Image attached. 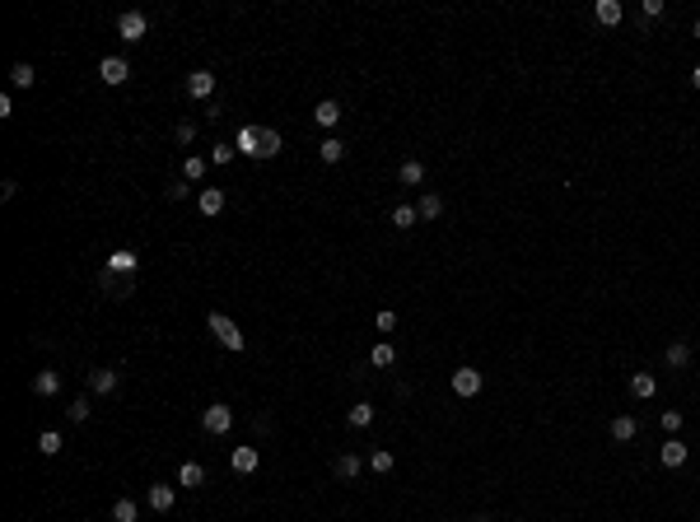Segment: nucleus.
Segmentation results:
<instances>
[{
  "instance_id": "obj_31",
  "label": "nucleus",
  "mask_w": 700,
  "mask_h": 522,
  "mask_svg": "<svg viewBox=\"0 0 700 522\" xmlns=\"http://www.w3.org/2000/svg\"><path fill=\"white\" fill-rule=\"evenodd\" d=\"M135 518H140V509H135L131 499H117V504H112V522H135Z\"/></svg>"
},
{
  "instance_id": "obj_19",
  "label": "nucleus",
  "mask_w": 700,
  "mask_h": 522,
  "mask_svg": "<svg viewBox=\"0 0 700 522\" xmlns=\"http://www.w3.org/2000/svg\"><path fill=\"white\" fill-rule=\"evenodd\" d=\"M112 387H117V373H112V368H94L89 373V392L94 397H108Z\"/></svg>"
},
{
  "instance_id": "obj_30",
  "label": "nucleus",
  "mask_w": 700,
  "mask_h": 522,
  "mask_svg": "<svg viewBox=\"0 0 700 522\" xmlns=\"http://www.w3.org/2000/svg\"><path fill=\"white\" fill-rule=\"evenodd\" d=\"M61 448H66V443H61V433H56V429H47L43 438H38V453H43V457H56Z\"/></svg>"
},
{
  "instance_id": "obj_12",
  "label": "nucleus",
  "mask_w": 700,
  "mask_h": 522,
  "mask_svg": "<svg viewBox=\"0 0 700 522\" xmlns=\"http://www.w3.org/2000/svg\"><path fill=\"white\" fill-rule=\"evenodd\" d=\"M196 205H201V215H206V220H215V215H224V191L220 187H206L196 196Z\"/></svg>"
},
{
  "instance_id": "obj_15",
  "label": "nucleus",
  "mask_w": 700,
  "mask_h": 522,
  "mask_svg": "<svg viewBox=\"0 0 700 522\" xmlns=\"http://www.w3.org/2000/svg\"><path fill=\"white\" fill-rule=\"evenodd\" d=\"M178 485L182 489H201L206 485V467H201V462H182L178 467Z\"/></svg>"
},
{
  "instance_id": "obj_25",
  "label": "nucleus",
  "mask_w": 700,
  "mask_h": 522,
  "mask_svg": "<svg viewBox=\"0 0 700 522\" xmlns=\"http://www.w3.org/2000/svg\"><path fill=\"white\" fill-rule=\"evenodd\" d=\"M593 14H598V23H607V28H611V23H621V0H598V10H593Z\"/></svg>"
},
{
  "instance_id": "obj_37",
  "label": "nucleus",
  "mask_w": 700,
  "mask_h": 522,
  "mask_svg": "<svg viewBox=\"0 0 700 522\" xmlns=\"http://www.w3.org/2000/svg\"><path fill=\"white\" fill-rule=\"evenodd\" d=\"M173 135H178V144H191V140H196V126H191V122H178V131H173Z\"/></svg>"
},
{
  "instance_id": "obj_2",
  "label": "nucleus",
  "mask_w": 700,
  "mask_h": 522,
  "mask_svg": "<svg viewBox=\"0 0 700 522\" xmlns=\"http://www.w3.org/2000/svg\"><path fill=\"white\" fill-rule=\"evenodd\" d=\"M206 327H211V336L224 345V350H243V345H248V341H243V331H238V327H233L224 312H211V317H206Z\"/></svg>"
},
{
  "instance_id": "obj_10",
  "label": "nucleus",
  "mask_w": 700,
  "mask_h": 522,
  "mask_svg": "<svg viewBox=\"0 0 700 522\" xmlns=\"http://www.w3.org/2000/svg\"><path fill=\"white\" fill-rule=\"evenodd\" d=\"M687 453H691V448L682 443L677 433H672V438L663 443V453H658V457H663V467H667V471H677V467H687Z\"/></svg>"
},
{
  "instance_id": "obj_11",
  "label": "nucleus",
  "mask_w": 700,
  "mask_h": 522,
  "mask_svg": "<svg viewBox=\"0 0 700 522\" xmlns=\"http://www.w3.org/2000/svg\"><path fill=\"white\" fill-rule=\"evenodd\" d=\"M108 271H122V276H135V271H140V256H135L131 247H117V252L108 256Z\"/></svg>"
},
{
  "instance_id": "obj_35",
  "label": "nucleus",
  "mask_w": 700,
  "mask_h": 522,
  "mask_svg": "<svg viewBox=\"0 0 700 522\" xmlns=\"http://www.w3.org/2000/svg\"><path fill=\"white\" fill-rule=\"evenodd\" d=\"M374 327H378V331H397V312H388V308H383V312L374 317Z\"/></svg>"
},
{
  "instance_id": "obj_24",
  "label": "nucleus",
  "mask_w": 700,
  "mask_h": 522,
  "mask_svg": "<svg viewBox=\"0 0 700 522\" xmlns=\"http://www.w3.org/2000/svg\"><path fill=\"white\" fill-rule=\"evenodd\" d=\"M345 420L355 424V429H369V424H374V406H369V401H355V406L345 411Z\"/></svg>"
},
{
  "instance_id": "obj_38",
  "label": "nucleus",
  "mask_w": 700,
  "mask_h": 522,
  "mask_svg": "<svg viewBox=\"0 0 700 522\" xmlns=\"http://www.w3.org/2000/svg\"><path fill=\"white\" fill-rule=\"evenodd\" d=\"M187 191H191L187 182H168V187H164V196H168V200H182V196H187Z\"/></svg>"
},
{
  "instance_id": "obj_20",
  "label": "nucleus",
  "mask_w": 700,
  "mask_h": 522,
  "mask_svg": "<svg viewBox=\"0 0 700 522\" xmlns=\"http://www.w3.org/2000/svg\"><path fill=\"white\" fill-rule=\"evenodd\" d=\"M33 392L38 397H56V392H61V373H56V368H43L33 378Z\"/></svg>"
},
{
  "instance_id": "obj_3",
  "label": "nucleus",
  "mask_w": 700,
  "mask_h": 522,
  "mask_svg": "<svg viewBox=\"0 0 700 522\" xmlns=\"http://www.w3.org/2000/svg\"><path fill=\"white\" fill-rule=\"evenodd\" d=\"M99 79L108 84V89L126 84V79H131V66H126V56H103V61H99Z\"/></svg>"
},
{
  "instance_id": "obj_21",
  "label": "nucleus",
  "mask_w": 700,
  "mask_h": 522,
  "mask_svg": "<svg viewBox=\"0 0 700 522\" xmlns=\"http://www.w3.org/2000/svg\"><path fill=\"white\" fill-rule=\"evenodd\" d=\"M654 392H658V378H654V373H630V397L649 401Z\"/></svg>"
},
{
  "instance_id": "obj_23",
  "label": "nucleus",
  "mask_w": 700,
  "mask_h": 522,
  "mask_svg": "<svg viewBox=\"0 0 700 522\" xmlns=\"http://www.w3.org/2000/svg\"><path fill=\"white\" fill-rule=\"evenodd\" d=\"M33 79H38V70L28 66V61H14V70H10V84H14V89H33Z\"/></svg>"
},
{
  "instance_id": "obj_27",
  "label": "nucleus",
  "mask_w": 700,
  "mask_h": 522,
  "mask_svg": "<svg viewBox=\"0 0 700 522\" xmlns=\"http://www.w3.org/2000/svg\"><path fill=\"white\" fill-rule=\"evenodd\" d=\"M691 364V345L687 341H672L667 345V368H687Z\"/></svg>"
},
{
  "instance_id": "obj_29",
  "label": "nucleus",
  "mask_w": 700,
  "mask_h": 522,
  "mask_svg": "<svg viewBox=\"0 0 700 522\" xmlns=\"http://www.w3.org/2000/svg\"><path fill=\"white\" fill-rule=\"evenodd\" d=\"M206 164H211V159H201V154H191L187 164H182V182H201L206 178Z\"/></svg>"
},
{
  "instance_id": "obj_36",
  "label": "nucleus",
  "mask_w": 700,
  "mask_h": 522,
  "mask_svg": "<svg viewBox=\"0 0 700 522\" xmlns=\"http://www.w3.org/2000/svg\"><path fill=\"white\" fill-rule=\"evenodd\" d=\"M233 154H238V144H215V149H211V159H215V164H229Z\"/></svg>"
},
{
  "instance_id": "obj_18",
  "label": "nucleus",
  "mask_w": 700,
  "mask_h": 522,
  "mask_svg": "<svg viewBox=\"0 0 700 522\" xmlns=\"http://www.w3.org/2000/svg\"><path fill=\"white\" fill-rule=\"evenodd\" d=\"M635 433H640V420H635V415H616V420H611V438H616V443H630Z\"/></svg>"
},
{
  "instance_id": "obj_1",
  "label": "nucleus",
  "mask_w": 700,
  "mask_h": 522,
  "mask_svg": "<svg viewBox=\"0 0 700 522\" xmlns=\"http://www.w3.org/2000/svg\"><path fill=\"white\" fill-rule=\"evenodd\" d=\"M233 144H238V154L248 159H276L280 154V131H271V126H243V131L233 135Z\"/></svg>"
},
{
  "instance_id": "obj_40",
  "label": "nucleus",
  "mask_w": 700,
  "mask_h": 522,
  "mask_svg": "<svg viewBox=\"0 0 700 522\" xmlns=\"http://www.w3.org/2000/svg\"><path fill=\"white\" fill-rule=\"evenodd\" d=\"M658 14H663V0H645V23L658 19Z\"/></svg>"
},
{
  "instance_id": "obj_7",
  "label": "nucleus",
  "mask_w": 700,
  "mask_h": 522,
  "mask_svg": "<svg viewBox=\"0 0 700 522\" xmlns=\"http://www.w3.org/2000/svg\"><path fill=\"white\" fill-rule=\"evenodd\" d=\"M481 382H486V378H481V373H477L472 364L453 368V392H457V397H477V392H481Z\"/></svg>"
},
{
  "instance_id": "obj_32",
  "label": "nucleus",
  "mask_w": 700,
  "mask_h": 522,
  "mask_svg": "<svg viewBox=\"0 0 700 522\" xmlns=\"http://www.w3.org/2000/svg\"><path fill=\"white\" fill-rule=\"evenodd\" d=\"M70 420H75V424H84V420H89V415H94V406H89V397H75V401H70Z\"/></svg>"
},
{
  "instance_id": "obj_13",
  "label": "nucleus",
  "mask_w": 700,
  "mask_h": 522,
  "mask_svg": "<svg viewBox=\"0 0 700 522\" xmlns=\"http://www.w3.org/2000/svg\"><path fill=\"white\" fill-rule=\"evenodd\" d=\"M313 122L323 126V131H332L336 122H341V103H332V98H323L318 108H313Z\"/></svg>"
},
{
  "instance_id": "obj_39",
  "label": "nucleus",
  "mask_w": 700,
  "mask_h": 522,
  "mask_svg": "<svg viewBox=\"0 0 700 522\" xmlns=\"http://www.w3.org/2000/svg\"><path fill=\"white\" fill-rule=\"evenodd\" d=\"M663 429L677 433V429H682V411H663Z\"/></svg>"
},
{
  "instance_id": "obj_33",
  "label": "nucleus",
  "mask_w": 700,
  "mask_h": 522,
  "mask_svg": "<svg viewBox=\"0 0 700 522\" xmlns=\"http://www.w3.org/2000/svg\"><path fill=\"white\" fill-rule=\"evenodd\" d=\"M416 220H421V210H416V205H397V210H392V224H397V229H411Z\"/></svg>"
},
{
  "instance_id": "obj_28",
  "label": "nucleus",
  "mask_w": 700,
  "mask_h": 522,
  "mask_svg": "<svg viewBox=\"0 0 700 522\" xmlns=\"http://www.w3.org/2000/svg\"><path fill=\"white\" fill-rule=\"evenodd\" d=\"M369 364H374V368H388V364H397V350H392L388 341H378V345H374V355H369Z\"/></svg>"
},
{
  "instance_id": "obj_26",
  "label": "nucleus",
  "mask_w": 700,
  "mask_h": 522,
  "mask_svg": "<svg viewBox=\"0 0 700 522\" xmlns=\"http://www.w3.org/2000/svg\"><path fill=\"white\" fill-rule=\"evenodd\" d=\"M416 210H421V220H439V215H444V200H439V191H425Z\"/></svg>"
},
{
  "instance_id": "obj_6",
  "label": "nucleus",
  "mask_w": 700,
  "mask_h": 522,
  "mask_svg": "<svg viewBox=\"0 0 700 522\" xmlns=\"http://www.w3.org/2000/svg\"><path fill=\"white\" fill-rule=\"evenodd\" d=\"M201 429H206V433H215V438H220V433H229V429H233V411H229V406H220V401H215L211 411L201 415Z\"/></svg>"
},
{
  "instance_id": "obj_42",
  "label": "nucleus",
  "mask_w": 700,
  "mask_h": 522,
  "mask_svg": "<svg viewBox=\"0 0 700 522\" xmlns=\"http://www.w3.org/2000/svg\"><path fill=\"white\" fill-rule=\"evenodd\" d=\"M472 522H490V518H486V513H477V518H472Z\"/></svg>"
},
{
  "instance_id": "obj_4",
  "label": "nucleus",
  "mask_w": 700,
  "mask_h": 522,
  "mask_svg": "<svg viewBox=\"0 0 700 522\" xmlns=\"http://www.w3.org/2000/svg\"><path fill=\"white\" fill-rule=\"evenodd\" d=\"M145 33H150V19H145L140 10H126L122 19H117V38H122V42H140Z\"/></svg>"
},
{
  "instance_id": "obj_8",
  "label": "nucleus",
  "mask_w": 700,
  "mask_h": 522,
  "mask_svg": "<svg viewBox=\"0 0 700 522\" xmlns=\"http://www.w3.org/2000/svg\"><path fill=\"white\" fill-rule=\"evenodd\" d=\"M187 93H191V98H201V103H211L215 98V75H211V70H191V75H187Z\"/></svg>"
},
{
  "instance_id": "obj_34",
  "label": "nucleus",
  "mask_w": 700,
  "mask_h": 522,
  "mask_svg": "<svg viewBox=\"0 0 700 522\" xmlns=\"http://www.w3.org/2000/svg\"><path fill=\"white\" fill-rule=\"evenodd\" d=\"M392 462H397L392 453H374V457H369V471H378V476H388V471H392Z\"/></svg>"
},
{
  "instance_id": "obj_9",
  "label": "nucleus",
  "mask_w": 700,
  "mask_h": 522,
  "mask_svg": "<svg viewBox=\"0 0 700 522\" xmlns=\"http://www.w3.org/2000/svg\"><path fill=\"white\" fill-rule=\"evenodd\" d=\"M229 467H233V471H238V476H252V471H257V467H262V453H257V448H252V443H248V448H233V457H229Z\"/></svg>"
},
{
  "instance_id": "obj_14",
  "label": "nucleus",
  "mask_w": 700,
  "mask_h": 522,
  "mask_svg": "<svg viewBox=\"0 0 700 522\" xmlns=\"http://www.w3.org/2000/svg\"><path fill=\"white\" fill-rule=\"evenodd\" d=\"M397 182H401V187H421V182H425V164H421V159H401Z\"/></svg>"
},
{
  "instance_id": "obj_5",
  "label": "nucleus",
  "mask_w": 700,
  "mask_h": 522,
  "mask_svg": "<svg viewBox=\"0 0 700 522\" xmlns=\"http://www.w3.org/2000/svg\"><path fill=\"white\" fill-rule=\"evenodd\" d=\"M99 285H103V294H112V299H131V289H135V276H122V271H108V266H103Z\"/></svg>"
},
{
  "instance_id": "obj_22",
  "label": "nucleus",
  "mask_w": 700,
  "mask_h": 522,
  "mask_svg": "<svg viewBox=\"0 0 700 522\" xmlns=\"http://www.w3.org/2000/svg\"><path fill=\"white\" fill-rule=\"evenodd\" d=\"M318 159H323V164H341V159H345V144L336 140V135H323V144H318Z\"/></svg>"
},
{
  "instance_id": "obj_17",
  "label": "nucleus",
  "mask_w": 700,
  "mask_h": 522,
  "mask_svg": "<svg viewBox=\"0 0 700 522\" xmlns=\"http://www.w3.org/2000/svg\"><path fill=\"white\" fill-rule=\"evenodd\" d=\"M332 471H336V480H355L360 471H365V462H360L355 453H341V457L332 462Z\"/></svg>"
},
{
  "instance_id": "obj_16",
  "label": "nucleus",
  "mask_w": 700,
  "mask_h": 522,
  "mask_svg": "<svg viewBox=\"0 0 700 522\" xmlns=\"http://www.w3.org/2000/svg\"><path fill=\"white\" fill-rule=\"evenodd\" d=\"M145 499H150V509H155V513H168V509H173V499H178V489H173V485H150Z\"/></svg>"
},
{
  "instance_id": "obj_41",
  "label": "nucleus",
  "mask_w": 700,
  "mask_h": 522,
  "mask_svg": "<svg viewBox=\"0 0 700 522\" xmlns=\"http://www.w3.org/2000/svg\"><path fill=\"white\" fill-rule=\"evenodd\" d=\"M691 84H696V89H700V66H696V70H691Z\"/></svg>"
}]
</instances>
